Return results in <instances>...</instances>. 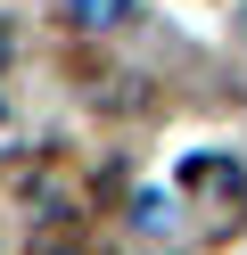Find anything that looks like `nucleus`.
<instances>
[{"label": "nucleus", "mask_w": 247, "mask_h": 255, "mask_svg": "<svg viewBox=\"0 0 247 255\" xmlns=\"http://www.w3.org/2000/svg\"><path fill=\"white\" fill-rule=\"evenodd\" d=\"M74 17H82V25H124L132 0H74Z\"/></svg>", "instance_id": "1"}]
</instances>
